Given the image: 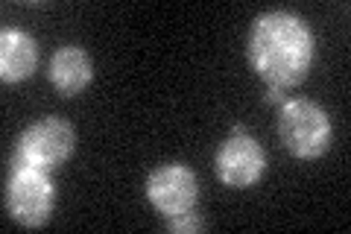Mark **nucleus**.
<instances>
[{
    "instance_id": "f257e3e1",
    "label": "nucleus",
    "mask_w": 351,
    "mask_h": 234,
    "mask_svg": "<svg viewBox=\"0 0 351 234\" xmlns=\"http://www.w3.org/2000/svg\"><path fill=\"white\" fill-rule=\"evenodd\" d=\"M249 62L269 88L299 85L313 65V32L293 12H263L249 32Z\"/></svg>"
},
{
    "instance_id": "0eeeda50",
    "label": "nucleus",
    "mask_w": 351,
    "mask_h": 234,
    "mask_svg": "<svg viewBox=\"0 0 351 234\" xmlns=\"http://www.w3.org/2000/svg\"><path fill=\"white\" fill-rule=\"evenodd\" d=\"M91 73H94L91 56H88L82 47H76V44H64V47H59L50 56L47 76H50L53 88L64 97L80 94L82 88L91 82Z\"/></svg>"
},
{
    "instance_id": "20e7f679",
    "label": "nucleus",
    "mask_w": 351,
    "mask_h": 234,
    "mask_svg": "<svg viewBox=\"0 0 351 234\" xmlns=\"http://www.w3.org/2000/svg\"><path fill=\"white\" fill-rule=\"evenodd\" d=\"M56 208V187L47 173L38 170H12L6 182V211L18 226L41 229Z\"/></svg>"
},
{
    "instance_id": "7ed1b4c3",
    "label": "nucleus",
    "mask_w": 351,
    "mask_h": 234,
    "mask_svg": "<svg viewBox=\"0 0 351 234\" xmlns=\"http://www.w3.org/2000/svg\"><path fill=\"white\" fill-rule=\"evenodd\" d=\"M278 135L295 159H319L331 143V120L313 100H287L278 115Z\"/></svg>"
},
{
    "instance_id": "39448f33",
    "label": "nucleus",
    "mask_w": 351,
    "mask_h": 234,
    "mask_svg": "<svg viewBox=\"0 0 351 234\" xmlns=\"http://www.w3.org/2000/svg\"><path fill=\"white\" fill-rule=\"evenodd\" d=\"M263 170H267V155L263 147L249 135L243 126H234L217 150L214 173L226 187H252Z\"/></svg>"
},
{
    "instance_id": "1a4fd4ad",
    "label": "nucleus",
    "mask_w": 351,
    "mask_h": 234,
    "mask_svg": "<svg viewBox=\"0 0 351 234\" xmlns=\"http://www.w3.org/2000/svg\"><path fill=\"white\" fill-rule=\"evenodd\" d=\"M167 229L173 234H193V231H202L205 229V220L193 211H184V214H176V217H167Z\"/></svg>"
},
{
    "instance_id": "9d476101",
    "label": "nucleus",
    "mask_w": 351,
    "mask_h": 234,
    "mask_svg": "<svg viewBox=\"0 0 351 234\" xmlns=\"http://www.w3.org/2000/svg\"><path fill=\"white\" fill-rule=\"evenodd\" d=\"M267 103H287V100H284V91H281V88H269V91H267Z\"/></svg>"
},
{
    "instance_id": "423d86ee",
    "label": "nucleus",
    "mask_w": 351,
    "mask_h": 234,
    "mask_svg": "<svg viewBox=\"0 0 351 234\" xmlns=\"http://www.w3.org/2000/svg\"><path fill=\"white\" fill-rule=\"evenodd\" d=\"M196 196H199V182H196V173L184 164H161L147 179V199L164 217L193 211Z\"/></svg>"
},
{
    "instance_id": "f03ea898",
    "label": "nucleus",
    "mask_w": 351,
    "mask_h": 234,
    "mask_svg": "<svg viewBox=\"0 0 351 234\" xmlns=\"http://www.w3.org/2000/svg\"><path fill=\"white\" fill-rule=\"evenodd\" d=\"M73 147L76 135L71 124H64L59 117H41L21 132L12 155V170H38L50 176L71 159Z\"/></svg>"
},
{
    "instance_id": "6e6552de",
    "label": "nucleus",
    "mask_w": 351,
    "mask_h": 234,
    "mask_svg": "<svg viewBox=\"0 0 351 234\" xmlns=\"http://www.w3.org/2000/svg\"><path fill=\"white\" fill-rule=\"evenodd\" d=\"M38 62V44L32 36L21 30H3L0 32V80L3 82H21L36 71Z\"/></svg>"
}]
</instances>
